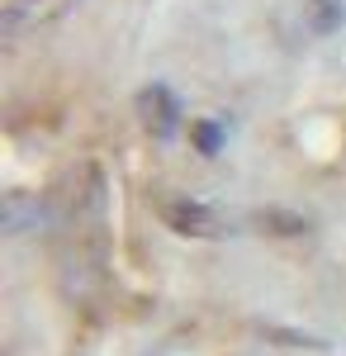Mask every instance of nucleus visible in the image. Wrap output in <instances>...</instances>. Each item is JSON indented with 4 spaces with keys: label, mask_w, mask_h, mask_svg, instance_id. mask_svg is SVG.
I'll list each match as a JSON object with an SVG mask.
<instances>
[{
    "label": "nucleus",
    "mask_w": 346,
    "mask_h": 356,
    "mask_svg": "<svg viewBox=\"0 0 346 356\" xmlns=\"http://www.w3.org/2000/svg\"><path fill=\"white\" fill-rule=\"evenodd\" d=\"M72 5H76V0H5V10H0V33H5V38L38 33V29L67 19Z\"/></svg>",
    "instance_id": "obj_2"
},
{
    "label": "nucleus",
    "mask_w": 346,
    "mask_h": 356,
    "mask_svg": "<svg viewBox=\"0 0 346 356\" xmlns=\"http://www.w3.org/2000/svg\"><path fill=\"white\" fill-rule=\"evenodd\" d=\"M252 223H256L261 233H270V238H304V233L313 228L304 214H290V209H256Z\"/></svg>",
    "instance_id": "obj_6"
},
{
    "label": "nucleus",
    "mask_w": 346,
    "mask_h": 356,
    "mask_svg": "<svg viewBox=\"0 0 346 356\" xmlns=\"http://www.w3.org/2000/svg\"><path fill=\"white\" fill-rule=\"evenodd\" d=\"M304 29L313 38H332L346 29V0H304Z\"/></svg>",
    "instance_id": "obj_4"
},
{
    "label": "nucleus",
    "mask_w": 346,
    "mask_h": 356,
    "mask_svg": "<svg viewBox=\"0 0 346 356\" xmlns=\"http://www.w3.org/2000/svg\"><path fill=\"white\" fill-rule=\"evenodd\" d=\"M157 219L176 233V238H195V243H218V238H233L238 233V223L233 214H223V209H213L204 200H161L157 204Z\"/></svg>",
    "instance_id": "obj_1"
},
{
    "label": "nucleus",
    "mask_w": 346,
    "mask_h": 356,
    "mask_svg": "<svg viewBox=\"0 0 346 356\" xmlns=\"http://www.w3.org/2000/svg\"><path fill=\"white\" fill-rule=\"evenodd\" d=\"M223 143H228V119H218V114L190 119V147H195L199 157H218Z\"/></svg>",
    "instance_id": "obj_5"
},
{
    "label": "nucleus",
    "mask_w": 346,
    "mask_h": 356,
    "mask_svg": "<svg viewBox=\"0 0 346 356\" xmlns=\"http://www.w3.org/2000/svg\"><path fill=\"white\" fill-rule=\"evenodd\" d=\"M138 119H142V129L157 138V143L181 134V100L171 95V86L166 81L142 86V90H138Z\"/></svg>",
    "instance_id": "obj_3"
}]
</instances>
